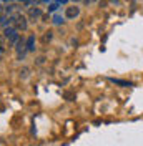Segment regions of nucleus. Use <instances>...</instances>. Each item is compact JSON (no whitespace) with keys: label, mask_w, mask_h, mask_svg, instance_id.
I'll return each mask as SVG.
<instances>
[{"label":"nucleus","mask_w":143,"mask_h":146,"mask_svg":"<svg viewBox=\"0 0 143 146\" xmlns=\"http://www.w3.org/2000/svg\"><path fill=\"white\" fill-rule=\"evenodd\" d=\"M23 46H27V43H25L23 40H18V42H17V52L23 50Z\"/></svg>","instance_id":"6e6552de"},{"label":"nucleus","mask_w":143,"mask_h":146,"mask_svg":"<svg viewBox=\"0 0 143 146\" xmlns=\"http://www.w3.org/2000/svg\"><path fill=\"white\" fill-rule=\"evenodd\" d=\"M3 53V48H2V46H0V55Z\"/></svg>","instance_id":"9d476101"},{"label":"nucleus","mask_w":143,"mask_h":146,"mask_svg":"<svg viewBox=\"0 0 143 146\" xmlns=\"http://www.w3.org/2000/svg\"><path fill=\"white\" fill-rule=\"evenodd\" d=\"M27 27H28L27 18L23 17V15H18L17 22H15V25H13V28H15V30H25Z\"/></svg>","instance_id":"f03ea898"},{"label":"nucleus","mask_w":143,"mask_h":146,"mask_svg":"<svg viewBox=\"0 0 143 146\" xmlns=\"http://www.w3.org/2000/svg\"><path fill=\"white\" fill-rule=\"evenodd\" d=\"M112 82L116 83V85H122V86H130V83H128V82H123V80H115V78H112Z\"/></svg>","instance_id":"0eeeda50"},{"label":"nucleus","mask_w":143,"mask_h":146,"mask_svg":"<svg viewBox=\"0 0 143 146\" xmlns=\"http://www.w3.org/2000/svg\"><path fill=\"white\" fill-rule=\"evenodd\" d=\"M53 38V32H45V35H43V42L47 43V42H50Z\"/></svg>","instance_id":"423d86ee"},{"label":"nucleus","mask_w":143,"mask_h":146,"mask_svg":"<svg viewBox=\"0 0 143 146\" xmlns=\"http://www.w3.org/2000/svg\"><path fill=\"white\" fill-rule=\"evenodd\" d=\"M40 17H42V10L38 9V7H32V9L28 10V20L35 22V20H38Z\"/></svg>","instance_id":"7ed1b4c3"},{"label":"nucleus","mask_w":143,"mask_h":146,"mask_svg":"<svg viewBox=\"0 0 143 146\" xmlns=\"http://www.w3.org/2000/svg\"><path fill=\"white\" fill-rule=\"evenodd\" d=\"M53 23H57V25H60V23H63V18L60 17V15H55V17H53Z\"/></svg>","instance_id":"1a4fd4ad"},{"label":"nucleus","mask_w":143,"mask_h":146,"mask_svg":"<svg viewBox=\"0 0 143 146\" xmlns=\"http://www.w3.org/2000/svg\"><path fill=\"white\" fill-rule=\"evenodd\" d=\"M33 45H35V36L30 35V36H28V40H27V50H28V52H32V50L35 48Z\"/></svg>","instance_id":"20e7f679"},{"label":"nucleus","mask_w":143,"mask_h":146,"mask_svg":"<svg viewBox=\"0 0 143 146\" xmlns=\"http://www.w3.org/2000/svg\"><path fill=\"white\" fill-rule=\"evenodd\" d=\"M80 15V7L78 5H70L65 9V17L67 18H77Z\"/></svg>","instance_id":"f257e3e1"},{"label":"nucleus","mask_w":143,"mask_h":146,"mask_svg":"<svg viewBox=\"0 0 143 146\" xmlns=\"http://www.w3.org/2000/svg\"><path fill=\"white\" fill-rule=\"evenodd\" d=\"M20 78H22V80H25V78H28V73H30V70H28L27 66H23V68H20Z\"/></svg>","instance_id":"39448f33"}]
</instances>
